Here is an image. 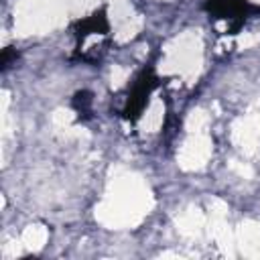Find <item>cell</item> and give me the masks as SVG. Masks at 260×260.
<instances>
[{"label": "cell", "mask_w": 260, "mask_h": 260, "mask_svg": "<svg viewBox=\"0 0 260 260\" xmlns=\"http://www.w3.org/2000/svg\"><path fill=\"white\" fill-rule=\"evenodd\" d=\"M156 85H158V79L154 75V67L146 65L128 87L126 102H124V108H122V118L128 120V122H136L142 116L144 108L148 106L150 93L156 89Z\"/></svg>", "instance_id": "cell-1"}, {"label": "cell", "mask_w": 260, "mask_h": 260, "mask_svg": "<svg viewBox=\"0 0 260 260\" xmlns=\"http://www.w3.org/2000/svg\"><path fill=\"white\" fill-rule=\"evenodd\" d=\"M205 10L209 12V18L225 20L228 30L234 35L250 16L260 12V6L248 0H205Z\"/></svg>", "instance_id": "cell-2"}, {"label": "cell", "mask_w": 260, "mask_h": 260, "mask_svg": "<svg viewBox=\"0 0 260 260\" xmlns=\"http://www.w3.org/2000/svg\"><path fill=\"white\" fill-rule=\"evenodd\" d=\"M91 104H93V98H91V93H89L87 89L77 91V93L73 95V100H71V106H73V110L79 114V118H87V116L91 114Z\"/></svg>", "instance_id": "cell-3"}]
</instances>
